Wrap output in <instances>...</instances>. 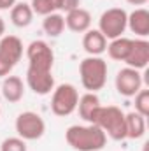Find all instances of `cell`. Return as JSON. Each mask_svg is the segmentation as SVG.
<instances>
[{
  "label": "cell",
  "instance_id": "cb8c5ba5",
  "mask_svg": "<svg viewBox=\"0 0 149 151\" xmlns=\"http://www.w3.org/2000/svg\"><path fill=\"white\" fill-rule=\"evenodd\" d=\"M79 4H81V0H60V11L70 12L79 7Z\"/></svg>",
  "mask_w": 149,
  "mask_h": 151
},
{
  "label": "cell",
  "instance_id": "5bb4252c",
  "mask_svg": "<svg viewBox=\"0 0 149 151\" xmlns=\"http://www.w3.org/2000/svg\"><path fill=\"white\" fill-rule=\"evenodd\" d=\"M126 28H130L135 35L140 39L149 35V11L140 7L135 9L133 12L128 14V21H126Z\"/></svg>",
  "mask_w": 149,
  "mask_h": 151
},
{
  "label": "cell",
  "instance_id": "8fae6325",
  "mask_svg": "<svg viewBox=\"0 0 149 151\" xmlns=\"http://www.w3.org/2000/svg\"><path fill=\"white\" fill-rule=\"evenodd\" d=\"M0 56H4L9 63L16 65L23 56V42L16 35H4L0 39Z\"/></svg>",
  "mask_w": 149,
  "mask_h": 151
},
{
  "label": "cell",
  "instance_id": "d4e9b609",
  "mask_svg": "<svg viewBox=\"0 0 149 151\" xmlns=\"http://www.w3.org/2000/svg\"><path fill=\"white\" fill-rule=\"evenodd\" d=\"M14 69V65L12 63H9L4 56H0V77H7V76H11V70Z\"/></svg>",
  "mask_w": 149,
  "mask_h": 151
},
{
  "label": "cell",
  "instance_id": "4fadbf2b",
  "mask_svg": "<svg viewBox=\"0 0 149 151\" xmlns=\"http://www.w3.org/2000/svg\"><path fill=\"white\" fill-rule=\"evenodd\" d=\"M82 47L90 56H100L102 53H105L107 49V39L102 35V32L97 28H90L88 32H84L82 37Z\"/></svg>",
  "mask_w": 149,
  "mask_h": 151
},
{
  "label": "cell",
  "instance_id": "83f0119b",
  "mask_svg": "<svg viewBox=\"0 0 149 151\" xmlns=\"http://www.w3.org/2000/svg\"><path fill=\"white\" fill-rule=\"evenodd\" d=\"M128 4H132V5H144L148 0H126Z\"/></svg>",
  "mask_w": 149,
  "mask_h": 151
},
{
  "label": "cell",
  "instance_id": "5b68a950",
  "mask_svg": "<svg viewBox=\"0 0 149 151\" xmlns=\"http://www.w3.org/2000/svg\"><path fill=\"white\" fill-rule=\"evenodd\" d=\"M126 21H128V14L125 9L111 7L102 12V16L98 19V30L102 32L104 37L111 39V40L123 37V34L126 30Z\"/></svg>",
  "mask_w": 149,
  "mask_h": 151
},
{
  "label": "cell",
  "instance_id": "4316f807",
  "mask_svg": "<svg viewBox=\"0 0 149 151\" xmlns=\"http://www.w3.org/2000/svg\"><path fill=\"white\" fill-rule=\"evenodd\" d=\"M4 34H5V21H4V18L0 16V39L4 37Z\"/></svg>",
  "mask_w": 149,
  "mask_h": 151
},
{
  "label": "cell",
  "instance_id": "7a4b0ae2",
  "mask_svg": "<svg viewBox=\"0 0 149 151\" xmlns=\"http://www.w3.org/2000/svg\"><path fill=\"white\" fill-rule=\"evenodd\" d=\"M93 125L100 127L105 135H109L114 141L126 139V123H125V113L116 106H100L91 119Z\"/></svg>",
  "mask_w": 149,
  "mask_h": 151
},
{
  "label": "cell",
  "instance_id": "44dd1931",
  "mask_svg": "<svg viewBox=\"0 0 149 151\" xmlns=\"http://www.w3.org/2000/svg\"><path fill=\"white\" fill-rule=\"evenodd\" d=\"M30 7H32L34 14L47 16L51 12L60 11V0H32Z\"/></svg>",
  "mask_w": 149,
  "mask_h": 151
},
{
  "label": "cell",
  "instance_id": "6da1fadb",
  "mask_svg": "<svg viewBox=\"0 0 149 151\" xmlns=\"http://www.w3.org/2000/svg\"><path fill=\"white\" fill-rule=\"evenodd\" d=\"M65 139L69 146L77 151H100L105 148L107 142L105 132L93 123L69 127L65 132Z\"/></svg>",
  "mask_w": 149,
  "mask_h": 151
},
{
  "label": "cell",
  "instance_id": "f1b7e54d",
  "mask_svg": "<svg viewBox=\"0 0 149 151\" xmlns=\"http://www.w3.org/2000/svg\"><path fill=\"white\" fill-rule=\"evenodd\" d=\"M0 113H2V109H0Z\"/></svg>",
  "mask_w": 149,
  "mask_h": 151
},
{
  "label": "cell",
  "instance_id": "2e32d148",
  "mask_svg": "<svg viewBox=\"0 0 149 151\" xmlns=\"http://www.w3.org/2000/svg\"><path fill=\"white\" fill-rule=\"evenodd\" d=\"M98 107H100V99H98L95 93L88 91V93H84L82 97H79L77 111H79V116H81L84 121L91 123V119H93V116H95V113H97Z\"/></svg>",
  "mask_w": 149,
  "mask_h": 151
},
{
  "label": "cell",
  "instance_id": "ac0fdd59",
  "mask_svg": "<svg viewBox=\"0 0 149 151\" xmlns=\"http://www.w3.org/2000/svg\"><path fill=\"white\" fill-rule=\"evenodd\" d=\"M125 123H126V139H140L146 134V118L139 113H128L125 114Z\"/></svg>",
  "mask_w": 149,
  "mask_h": 151
},
{
  "label": "cell",
  "instance_id": "9c48e42d",
  "mask_svg": "<svg viewBox=\"0 0 149 151\" xmlns=\"http://www.w3.org/2000/svg\"><path fill=\"white\" fill-rule=\"evenodd\" d=\"M27 84L28 88L37 95H47L54 90V77L53 72H42V70H27Z\"/></svg>",
  "mask_w": 149,
  "mask_h": 151
},
{
  "label": "cell",
  "instance_id": "e0dca14e",
  "mask_svg": "<svg viewBox=\"0 0 149 151\" xmlns=\"http://www.w3.org/2000/svg\"><path fill=\"white\" fill-rule=\"evenodd\" d=\"M11 21L18 28H27L34 21V11L30 4H25V2L14 4V7L11 9Z\"/></svg>",
  "mask_w": 149,
  "mask_h": 151
},
{
  "label": "cell",
  "instance_id": "7c38bea8",
  "mask_svg": "<svg viewBox=\"0 0 149 151\" xmlns=\"http://www.w3.org/2000/svg\"><path fill=\"white\" fill-rule=\"evenodd\" d=\"M65 27L69 30L75 32V34L88 32L90 27H91V14H90V11H86L82 7H77L74 11L67 12V16H65Z\"/></svg>",
  "mask_w": 149,
  "mask_h": 151
},
{
  "label": "cell",
  "instance_id": "603a6c76",
  "mask_svg": "<svg viewBox=\"0 0 149 151\" xmlns=\"http://www.w3.org/2000/svg\"><path fill=\"white\" fill-rule=\"evenodd\" d=\"M0 151H28L27 141H23L21 137H7L2 141Z\"/></svg>",
  "mask_w": 149,
  "mask_h": 151
},
{
  "label": "cell",
  "instance_id": "8992f818",
  "mask_svg": "<svg viewBox=\"0 0 149 151\" xmlns=\"http://www.w3.org/2000/svg\"><path fill=\"white\" fill-rule=\"evenodd\" d=\"M27 58H28V69L42 72L53 70L54 53L46 40H32L27 47Z\"/></svg>",
  "mask_w": 149,
  "mask_h": 151
},
{
  "label": "cell",
  "instance_id": "7402d4cb",
  "mask_svg": "<svg viewBox=\"0 0 149 151\" xmlns=\"http://www.w3.org/2000/svg\"><path fill=\"white\" fill-rule=\"evenodd\" d=\"M135 113L144 118L149 116V90H140L135 95Z\"/></svg>",
  "mask_w": 149,
  "mask_h": 151
},
{
  "label": "cell",
  "instance_id": "52a82bcc",
  "mask_svg": "<svg viewBox=\"0 0 149 151\" xmlns=\"http://www.w3.org/2000/svg\"><path fill=\"white\" fill-rule=\"evenodd\" d=\"M14 127H16L18 137H21L23 141H37L46 132V123L42 116L34 111H25L18 114Z\"/></svg>",
  "mask_w": 149,
  "mask_h": 151
},
{
  "label": "cell",
  "instance_id": "d6986e66",
  "mask_svg": "<svg viewBox=\"0 0 149 151\" xmlns=\"http://www.w3.org/2000/svg\"><path fill=\"white\" fill-rule=\"evenodd\" d=\"M42 30L49 37H60L65 30V16L60 12H51L42 19Z\"/></svg>",
  "mask_w": 149,
  "mask_h": 151
},
{
  "label": "cell",
  "instance_id": "3957f363",
  "mask_svg": "<svg viewBox=\"0 0 149 151\" xmlns=\"http://www.w3.org/2000/svg\"><path fill=\"white\" fill-rule=\"evenodd\" d=\"M107 62L100 56H88L81 62L79 65V76H81V83L82 86L95 93L98 90H102L107 83Z\"/></svg>",
  "mask_w": 149,
  "mask_h": 151
},
{
  "label": "cell",
  "instance_id": "9a60e30c",
  "mask_svg": "<svg viewBox=\"0 0 149 151\" xmlns=\"http://www.w3.org/2000/svg\"><path fill=\"white\" fill-rule=\"evenodd\" d=\"M25 95V86H23V81L21 77L18 76H7L2 83V97L11 102V104H16L23 99Z\"/></svg>",
  "mask_w": 149,
  "mask_h": 151
},
{
  "label": "cell",
  "instance_id": "ffe728a7",
  "mask_svg": "<svg viewBox=\"0 0 149 151\" xmlns=\"http://www.w3.org/2000/svg\"><path fill=\"white\" fill-rule=\"evenodd\" d=\"M132 40L133 39H126V37H117L112 39L111 44H107V53L112 60H117V62H125L130 49H132Z\"/></svg>",
  "mask_w": 149,
  "mask_h": 151
},
{
  "label": "cell",
  "instance_id": "30bf717a",
  "mask_svg": "<svg viewBox=\"0 0 149 151\" xmlns=\"http://www.w3.org/2000/svg\"><path fill=\"white\" fill-rule=\"evenodd\" d=\"M149 62V42L146 39H135L132 40V49L125 60L126 67H132V69H146Z\"/></svg>",
  "mask_w": 149,
  "mask_h": 151
},
{
  "label": "cell",
  "instance_id": "277c9868",
  "mask_svg": "<svg viewBox=\"0 0 149 151\" xmlns=\"http://www.w3.org/2000/svg\"><path fill=\"white\" fill-rule=\"evenodd\" d=\"M77 102H79V91L74 84H70V83L58 84L53 90L51 111H53V114H56L60 118L70 116L77 109Z\"/></svg>",
  "mask_w": 149,
  "mask_h": 151
},
{
  "label": "cell",
  "instance_id": "484cf974",
  "mask_svg": "<svg viewBox=\"0 0 149 151\" xmlns=\"http://www.w3.org/2000/svg\"><path fill=\"white\" fill-rule=\"evenodd\" d=\"M16 4V0H0V11H7V9H12Z\"/></svg>",
  "mask_w": 149,
  "mask_h": 151
},
{
  "label": "cell",
  "instance_id": "ba28073f",
  "mask_svg": "<svg viewBox=\"0 0 149 151\" xmlns=\"http://www.w3.org/2000/svg\"><path fill=\"white\" fill-rule=\"evenodd\" d=\"M116 90L123 97H135L142 90V76L137 69L125 67L116 76Z\"/></svg>",
  "mask_w": 149,
  "mask_h": 151
}]
</instances>
